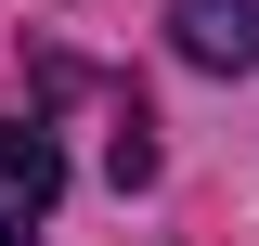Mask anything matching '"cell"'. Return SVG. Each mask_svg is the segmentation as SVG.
Wrapping results in <instances>:
<instances>
[{"label": "cell", "instance_id": "obj_1", "mask_svg": "<svg viewBox=\"0 0 259 246\" xmlns=\"http://www.w3.org/2000/svg\"><path fill=\"white\" fill-rule=\"evenodd\" d=\"M52 208H65V155H52V130L0 117V246H26Z\"/></svg>", "mask_w": 259, "mask_h": 246}, {"label": "cell", "instance_id": "obj_2", "mask_svg": "<svg viewBox=\"0 0 259 246\" xmlns=\"http://www.w3.org/2000/svg\"><path fill=\"white\" fill-rule=\"evenodd\" d=\"M168 39H182V65L233 78V65H259V0H182V13H168Z\"/></svg>", "mask_w": 259, "mask_h": 246}]
</instances>
